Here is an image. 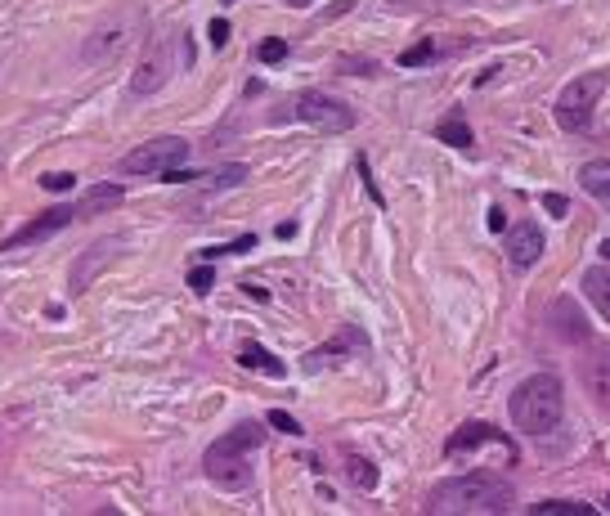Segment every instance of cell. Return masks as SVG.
Returning <instances> with one entry per match:
<instances>
[{
  "label": "cell",
  "instance_id": "obj_33",
  "mask_svg": "<svg viewBox=\"0 0 610 516\" xmlns=\"http://www.w3.org/2000/svg\"><path fill=\"white\" fill-rule=\"evenodd\" d=\"M283 5H292V9H310L314 0H283Z\"/></svg>",
  "mask_w": 610,
  "mask_h": 516
},
{
  "label": "cell",
  "instance_id": "obj_19",
  "mask_svg": "<svg viewBox=\"0 0 610 516\" xmlns=\"http://www.w3.org/2000/svg\"><path fill=\"white\" fill-rule=\"evenodd\" d=\"M238 364H243V368H256V373H270V377H283V373H288V368H283L279 359H274L261 342H247V346H243V359H238Z\"/></svg>",
  "mask_w": 610,
  "mask_h": 516
},
{
  "label": "cell",
  "instance_id": "obj_2",
  "mask_svg": "<svg viewBox=\"0 0 610 516\" xmlns=\"http://www.w3.org/2000/svg\"><path fill=\"white\" fill-rule=\"evenodd\" d=\"M265 440V431L256 422H238L229 436H220L216 445L202 454V476L216 490H247L252 485V449Z\"/></svg>",
  "mask_w": 610,
  "mask_h": 516
},
{
  "label": "cell",
  "instance_id": "obj_21",
  "mask_svg": "<svg viewBox=\"0 0 610 516\" xmlns=\"http://www.w3.org/2000/svg\"><path fill=\"white\" fill-rule=\"evenodd\" d=\"M341 463H346V476L359 485V490H377V467L368 463V458H359V454H341Z\"/></svg>",
  "mask_w": 610,
  "mask_h": 516
},
{
  "label": "cell",
  "instance_id": "obj_16",
  "mask_svg": "<svg viewBox=\"0 0 610 516\" xmlns=\"http://www.w3.org/2000/svg\"><path fill=\"white\" fill-rule=\"evenodd\" d=\"M579 184H584L588 198H597L602 207H610V158H597L579 171Z\"/></svg>",
  "mask_w": 610,
  "mask_h": 516
},
{
  "label": "cell",
  "instance_id": "obj_18",
  "mask_svg": "<svg viewBox=\"0 0 610 516\" xmlns=\"http://www.w3.org/2000/svg\"><path fill=\"white\" fill-rule=\"evenodd\" d=\"M436 135L445 144H454V149H471V144H476V135H471V126H467V117H462V108H454V113H449L445 122L436 126Z\"/></svg>",
  "mask_w": 610,
  "mask_h": 516
},
{
  "label": "cell",
  "instance_id": "obj_8",
  "mask_svg": "<svg viewBox=\"0 0 610 516\" xmlns=\"http://www.w3.org/2000/svg\"><path fill=\"white\" fill-rule=\"evenodd\" d=\"M579 382H584L588 400L610 413V342L588 346V355L579 359Z\"/></svg>",
  "mask_w": 610,
  "mask_h": 516
},
{
  "label": "cell",
  "instance_id": "obj_26",
  "mask_svg": "<svg viewBox=\"0 0 610 516\" xmlns=\"http://www.w3.org/2000/svg\"><path fill=\"white\" fill-rule=\"evenodd\" d=\"M211 283H216V270H211V261H207V265H198V270H189V288L198 292V297H207Z\"/></svg>",
  "mask_w": 610,
  "mask_h": 516
},
{
  "label": "cell",
  "instance_id": "obj_31",
  "mask_svg": "<svg viewBox=\"0 0 610 516\" xmlns=\"http://www.w3.org/2000/svg\"><path fill=\"white\" fill-rule=\"evenodd\" d=\"M207 36H211V45H216V50H220V45H225V41H229V23H225V18H211V27H207Z\"/></svg>",
  "mask_w": 610,
  "mask_h": 516
},
{
  "label": "cell",
  "instance_id": "obj_13",
  "mask_svg": "<svg viewBox=\"0 0 610 516\" xmlns=\"http://www.w3.org/2000/svg\"><path fill=\"white\" fill-rule=\"evenodd\" d=\"M552 328H557V337H566V342H588V337H593L584 310L570 297H557V306H552Z\"/></svg>",
  "mask_w": 610,
  "mask_h": 516
},
{
  "label": "cell",
  "instance_id": "obj_11",
  "mask_svg": "<svg viewBox=\"0 0 610 516\" xmlns=\"http://www.w3.org/2000/svg\"><path fill=\"white\" fill-rule=\"evenodd\" d=\"M166 81H171V41L153 45L144 54V63L131 72V95H157Z\"/></svg>",
  "mask_w": 610,
  "mask_h": 516
},
{
  "label": "cell",
  "instance_id": "obj_34",
  "mask_svg": "<svg viewBox=\"0 0 610 516\" xmlns=\"http://www.w3.org/2000/svg\"><path fill=\"white\" fill-rule=\"evenodd\" d=\"M602 256H606V261H610V238H606V243H602Z\"/></svg>",
  "mask_w": 610,
  "mask_h": 516
},
{
  "label": "cell",
  "instance_id": "obj_15",
  "mask_svg": "<svg viewBox=\"0 0 610 516\" xmlns=\"http://www.w3.org/2000/svg\"><path fill=\"white\" fill-rule=\"evenodd\" d=\"M122 198H126V184H117V180H99V184H90V189H86V198H81V211H86V216H95V211L117 207Z\"/></svg>",
  "mask_w": 610,
  "mask_h": 516
},
{
  "label": "cell",
  "instance_id": "obj_29",
  "mask_svg": "<svg viewBox=\"0 0 610 516\" xmlns=\"http://www.w3.org/2000/svg\"><path fill=\"white\" fill-rule=\"evenodd\" d=\"M41 189H50V193H68V189H72V175H68V171H50V175H41Z\"/></svg>",
  "mask_w": 610,
  "mask_h": 516
},
{
  "label": "cell",
  "instance_id": "obj_4",
  "mask_svg": "<svg viewBox=\"0 0 610 516\" xmlns=\"http://www.w3.org/2000/svg\"><path fill=\"white\" fill-rule=\"evenodd\" d=\"M602 95H606V72H584V77H575L557 95V104H552L557 126H561V131H588L593 108H597V99H602Z\"/></svg>",
  "mask_w": 610,
  "mask_h": 516
},
{
  "label": "cell",
  "instance_id": "obj_24",
  "mask_svg": "<svg viewBox=\"0 0 610 516\" xmlns=\"http://www.w3.org/2000/svg\"><path fill=\"white\" fill-rule=\"evenodd\" d=\"M256 59H261V63H283V59H288V41H279V36L261 41V45H256Z\"/></svg>",
  "mask_w": 610,
  "mask_h": 516
},
{
  "label": "cell",
  "instance_id": "obj_20",
  "mask_svg": "<svg viewBox=\"0 0 610 516\" xmlns=\"http://www.w3.org/2000/svg\"><path fill=\"white\" fill-rule=\"evenodd\" d=\"M243 180H247V167H243V162H234V167H216V171L198 175L202 189H234V184H243Z\"/></svg>",
  "mask_w": 610,
  "mask_h": 516
},
{
  "label": "cell",
  "instance_id": "obj_3",
  "mask_svg": "<svg viewBox=\"0 0 610 516\" xmlns=\"http://www.w3.org/2000/svg\"><path fill=\"white\" fill-rule=\"evenodd\" d=\"M507 413H512L516 431H525V436H548V431L561 422V413H566L561 377L557 373L525 377V382L512 391V400H507Z\"/></svg>",
  "mask_w": 610,
  "mask_h": 516
},
{
  "label": "cell",
  "instance_id": "obj_10",
  "mask_svg": "<svg viewBox=\"0 0 610 516\" xmlns=\"http://www.w3.org/2000/svg\"><path fill=\"white\" fill-rule=\"evenodd\" d=\"M507 261L516 265V270H530L534 261H539L543 252H548V238H543V229L534 225V220H521V225H507Z\"/></svg>",
  "mask_w": 610,
  "mask_h": 516
},
{
  "label": "cell",
  "instance_id": "obj_5",
  "mask_svg": "<svg viewBox=\"0 0 610 516\" xmlns=\"http://www.w3.org/2000/svg\"><path fill=\"white\" fill-rule=\"evenodd\" d=\"M184 158H189V140H180V135H157V140L131 149L117 167L126 175H166V171L184 167Z\"/></svg>",
  "mask_w": 610,
  "mask_h": 516
},
{
  "label": "cell",
  "instance_id": "obj_17",
  "mask_svg": "<svg viewBox=\"0 0 610 516\" xmlns=\"http://www.w3.org/2000/svg\"><path fill=\"white\" fill-rule=\"evenodd\" d=\"M584 292H588V301L597 306V315L610 324V265H597V270L584 274Z\"/></svg>",
  "mask_w": 610,
  "mask_h": 516
},
{
  "label": "cell",
  "instance_id": "obj_14",
  "mask_svg": "<svg viewBox=\"0 0 610 516\" xmlns=\"http://www.w3.org/2000/svg\"><path fill=\"white\" fill-rule=\"evenodd\" d=\"M122 41H126V27L122 23H104V27H95V32H90L86 45H81V59L99 63V59H108V54H113Z\"/></svg>",
  "mask_w": 610,
  "mask_h": 516
},
{
  "label": "cell",
  "instance_id": "obj_25",
  "mask_svg": "<svg viewBox=\"0 0 610 516\" xmlns=\"http://www.w3.org/2000/svg\"><path fill=\"white\" fill-rule=\"evenodd\" d=\"M252 247H256V234H243V238H238V243L207 247V252H202V256H207V261H216V256H238V252H252Z\"/></svg>",
  "mask_w": 610,
  "mask_h": 516
},
{
  "label": "cell",
  "instance_id": "obj_28",
  "mask_svg": "<svg viewBox=\"0 0 610 516\" xmlns=\"http://www.w3.org/2000/svg\"><path fill=\"white\" fill-rule=\"evenodd\" d=\"M341 68H350L355 77H373L377 63H368V59H350V54H341V59H337V72H341Z\"/></svg>",
  "mask_w": 610,
  "mask_h": 516
},
{
  "label": "cell",
  "instance_id": "obj_22",
  "mask_svg": "<svg viewBox=\"0 0 610 516\" xmlns=\"http://www.w3.org/2000/svg\"><path fill=\"white\" fill-rule=\"evenodd\" d=\"M534 516H593V508L575 499H548V503H534Z\"/></svg>",
  "mask_w": 610,
  "mask_h": 516
},
{
  "label": "cell",
  "instance_id": "obj_30",
  "mask_svg": "<svg viewBox=\"0 0 610 516\" xmlns=\"http://www.w3.org/2000/svg\"><path fill=\"white\" fill-rule=\"evenodd\" d=\"M543 207H548L552 211V216H566V211H570V198H566V193H543Z\"/></svg>",
  "mask_w": 610,
  "mask_h": 516
},
{
  "label": "cell",
  "instance_id": "obj_32",
  "mask_svg": "<svg viewBox=\"0 0 610 516\" xmlns=\"http://www.w3.org/2000/svg\"><path fill=\"white\" fill-rule=\"evenodd\" d=\"M489 229H494V234H503V229H507V211L503 207L489 211Z\"/></svg>",
  "mask_w": 610,
  "mask_h": 516
},
{
  "label": "cell",
  "instance_id": "obj_12",
  "mask_svg": "<svg viewBox=\"0 0 610 516\" xmlns=\"http://www.w3.org/2000/svg\"><path fill=\"white\" fill-rule=\"evenodd\" d=\"M503 431H494L489 422H462V427L449 436V445H445V454L449 458H467L471 449H485V445H503Z\"/></svg>",
  "mask_w": 610,
  "mask_h": 516
},
{
  "label": "cell",
  "instance_id": "obj_9",
  "mask_svg": "<svg viewBox=\"0 0 610 516\" xmlns=\"http://www.w3.org/2000/svg\"><path fill=\"white\" fill-rule=\"evenodd\" d=\"M72 216H77V211H72V207L41 211V216H32L23 229H18V234H9L5 243H0V252H18V247L45 243V238H54V234H59V229H68V225H72Z\"/></svg>",
  "mask_w": 610,
  "mask_h": 516
},
{
  "label": "cell",
  "instance_id": "obj_27",
  "mask_svg": "<svg viewBox=\"0 0 610 516\" xmlns=\"http://www.w3.org/2000/svg\"><path fill=\"white\" fill-rule=\"evenodd\" d=\"M270 427L283 431V436H301V422L292 418V413H283V409H270Z\"/></svg>",
  "mask_w": 610,
  "mask_h": 516
},
{
  "label": "cell",
  "instance_id": "obj_23",
  "mask_svg": "<svg viewBox=\"0 0 610 516\" xmlns=\"http://www.w3.org/2000/svg\"><path fill=\"white\" fill-rule=\"evenodd\" d=\"M436 50H440L436 36H427V41H418L413 50H404V54H400V63H404V68H422V63L436 59Z\"/></svg>",
  "mask_w": 610,
  "mask_h": 516
},
{
  "label": "cell",
  "instance_id": "obj_6",
  "mask_svg": "<svg viewBox=\"0 0 610 516\" xmlns=\"http://www.w3.org/2000/svg\"><path fill=\"white\" fill-rule=\"evenodd\" d=\"M297 117L305 126H314V131H323V135H341V131L355 126V108L337 95H323V90H305V95L297 99Z\"/></svg>",
  "mask_w": 610,
  "mask_h": 516
},
{
  "label": "cell",
  "instance_id": "obj_7",
  "mask_svg": "<svg viewBox=\"0 0 610 516\" xmlns=\"http://www.w3.org/2000/svg\"><path fill=\"white\" fill-rule=\"evenodd\" d=\"M122 252H126V238H117V234H108V238H99V243H90L86 252H81L77 261H72V274H68L72 297H81V292H86L90 283H95L99 274H104Z\"/></svg>",
  "mask_w": 610,
  "mask_h": 516
},
{
  "label": "cell",
  "instance_id": "obj_35",
  "mask_svg": "<svg viewBox=\"0 0 610 516\" xmlns=\"http://www.w3.org/2000/svg\"><path fill=\"white\" fill-rule=\"evenodd\" d=\"M606 508H610V499H606Z\"/></svg>",
  "mask_w": 610,
  "mask_h": 516
},
{
  "label": "cell",
  "instance_id": "obj_1",
  "mask_svg": "<svg viewBox=\"0 0 610 516\" xmlns=\"http://www.w3.org/2000/svg\"><path fill=\"white\" fill-rule=\"evenodd\" d=\"M516 490L512 481L494 472H467L454 476V481H440L436 490L427 494V512L431 516H498V512H512Z\"/></svg>",
  "mask_w": 610,
  "mask_h": 516
}]
</instances>
